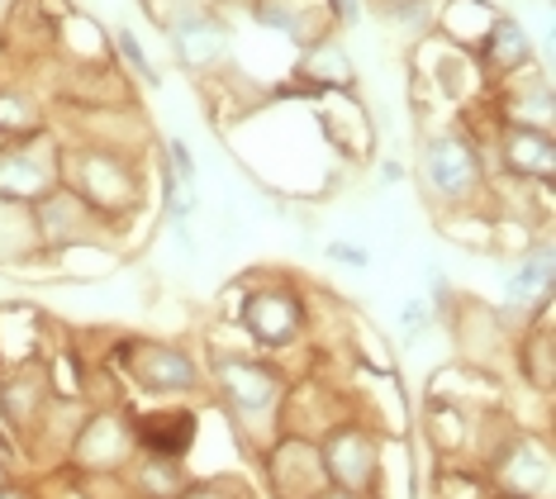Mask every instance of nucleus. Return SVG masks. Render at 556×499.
<instances>
[{"label":"nucleus","mask_w":556,"mask_h":499,"mask_svg":"<svg viewBox=\"0 0 556 499\" xmlns=\"http://www.w3.org/2000/svg\"><path fill=\"white\" fill-rule=\"evenodd\" d=\"M15 124H34L29 110L20 105V96H0V129H15Z\"/></svg>","instance_id":"obj_15"},{"label":"nucleus","mask_w":556,"mask_h":499,"mask_svg":"<svg viewBox=\"0 0 556 499\" xmlns=\"http://www.w3.org/2000/svg\"><path fill=\"white\" fill-rule=\"evenodd\" d=\"M129 362H134V376L143 381L148 390H186L195 386V366L186 362L176 348H162V342H138L129 348Z\"/></svg>","instance_id":"obj_6"},{"label":"nucleus","mask_w":556,"mask_h":499,"mask_svg":"<svg viewBox=\"0 0 556 499\" xmlns=\"http://www.w3.org/2000/svg\"><path fill=\"white\" fill-rule=\"evenodd\" d=\"M500 485L509 495H518V499H547V490H552V462H547V452H542L533 438L514 442V452L500 462Z\"/></svg>","instance_id":"obj_5"},{"label":"nucleus","mask_w":556,"mask_h":499,"mask_svg":"<svg viewBox=\"0 0 556 499\" xmlns=\"http://www.w3.org/2000/svg\"><path fill=\"white\" fill-rule=\"evenodd\" d=\"M191 433H195V419L176 409V414H148L138 438H143L148 457H172L176 462V457L191 452Z\"/></svg>","instance_id":"obj_8"},{"label":"nucleus","mask_w":556,"mask_h":499,"mask_svg":"<svg viewBox=\"0 0 556 499\" xmlns=\"http://www.w3.org/2000/svg\"><path fill=\"white\" fill-rule=\"evenodd\" d=\"M219 386H224V400L233 404L238 419H262V414L276 409V400H281V381H276V371L262 366V362H243V357H224Z\"/></svg>","instance_id":"obj_1"},{"label":"nucleus","mask_w":556,"mask_h":499,"mask_svg":"<svg viewBox=\"0 0 556 499\" xmlns=\"http://www.w3.org/2000/svg\"><path fill=\"white\" fill-rule=\"evenodd\" d=\"M0 190H15V196H39L48 190V172L34 162V152H5L0 158Z\"/></svg>","instance_id":"obj_11"},{"label":"nucleus","mask_w":556,"mask_h":499,"mask_svg":"<svg viewBox=\"0 0 556 499\" xmlns=\"http://www.w3.org/2000/svg\"><path fill=\"white\" fill-rule=\"evenodd\" d=\"M300 304L286 296V290H257V296L248 300L243 310V324L257 342H267V348H281V342H290L300 333Z\"/></svg>","instance_id":"obj_3"},{"label":"nucleus","mask_w":556,"mask_h":499,"mask_svg":"<svg viewBox=\"0 0 556 499\" xmlns=\"http://www.w3.org/2000/svg\"><path fill=\"white\" fill-rule=\"evenodd\" d=\"M509 166L523 176H538V182H552L556 172V148L542 129H514L509 134Z\"/></svg>","instance_id":"obj_9"},{"label":"nucleus","mask_w":556,"mask_h":499,"mask_svg":"<svg viewBox=\"0 0 556 499\" xmlns=\"http://www.w3.org/2000/svg\"><path fill=\"white\" fill-rule=\"evenodd\" d=\"M0 485H5V466H0Z\"/></svg>","instance_id":"obj_21"},{"label":"nucleus","mask_w":556,"mask_h":499,"mask_svg":"<svg viewBox=\"0 0 556 499\" xmlns=\"http://www.w3.org/2000/svg\"><path fill=\"white\" fill-rule=\"evenodd\" d=\"M547 290H552V252L538 248V252H528V262L509 276V296L504 300H509V310H533L538 300H547Z\"/></svg>","instance_id":"obj_10"},{"label":"nucleus","mask_w":556,"mask_h":499,"mask_svg":"<svg viewBox=\"0 0 556 499\" xmlns=\"http://www.w3.org/2000/svg\"><path fill=\"white\" fill-rule=\"evenodd\" d=\"M328 499H352V495H328Z\"/></svg>","instance_id":"obj_20"},{"label":"nucleus","mask_w":556,"mask_h":499,"mask_svg":"<svg viewBox=\"0 0 556 499\" xmlns=\"http://www.w3.org/2000/svg\"><path fill=\"white\" fill-rule=\"evenodd\" d=\"M333 258H343V262H352V266H362V262H366L357 248H348V242H333Z\"/></svg>","instance_id":"obj_16"},{"label":"nucleus","mask_w":556,"mask_h":499,"mask_svg":"<svg viewBox=\"0 0 556 499\" xmlns=\"http://www.w3.org/2000/svg\"><path fill=\"white\" fill-rule=\"evenodd\" d=\"M172 38H176V53L191 62V67H214V62L229 53V38H224V29L210 15H181L172 24Z\"/></svg>","instance_id":"obj_7"},{"label":"nucleus","mask_w":556,"mask_h":499,"mask_svg":"<svg viewBox=\"0 0 556 499\" xmlns=\"http://www.w3.org/2000/svg\"><path fill=\"white\" fill-rule=\"evenodd\" d=\"M404 324H409V333L424 324V304H404Z\"/></svg>","instance_id":"obj_18"},{"label":"nucleus","mask_w":556,"mask_h":499,"mask_svg":"<svg viewBox=\"0 0 556 499\" xmlns=\"http://www.w3.org/2000/svg\"><path fill=\"white\" fill-rule=\"evenodd\" d=\"M485 53H490V62H500V67H518V62H528V34L518 29L514 20H500V24H490Z\"/></svg>","instance_id":"obj_12"},{"label":"nucleus","mask_w":556,"mask_h":499,"mask_svg":"<svg viewBox=\"0 0 556 499\" xmlns=\"http://www.w3.org/2000/svg\"><path fill=\"white\" fill-rule=\"evenodd\" d=\"M305 72L314 76V82H348L352 67H348V53L338 43H324V48H314L309 62H305Z\"/></svg>","instance_id":"obj_14"},{"label":"nucleus","mask_w":556,"mask_h":499,"mask_svg":"<svg viewBox=\"0 0 556 499\" xmlns=\"http://www.w3.org/2000/svg\"><path fill=\"white\" fill-rule=\"evenodd\" d=\"M333 10L343 15V24H357V0H333Z\"/></svg>","instance_id":"obj_17"},{"label":"nucleus","mask_w":556,"mask_h":499,"mask_svg":"<svg viewBox=\"0 0 556 499\" xmlns=\"http://www.w3.org/2000/svg\"><path fill=\"white\" fill-rule=\"evenodd\" d=\"M0 499H24L20 490H10V485H0Z\"/></svg>","instance_id":"obj_19"},{"label":"nucleus","mask_w":556,"mask_h":499,"mask_svg":"<svg viewBox=\"0 0 556 499\" xmlns=\"http://www.w3.org/2000/svg\"><path fill=\"white\" fill-rule=\"evenodd\" d=\"M428 186L438 190L442 200H462V196H471L476 182H480V166H476V152L462 144L457 134H442L428 144Z\"/></svg>","instance_id":"obj_2"},{"label":"nucleus","mask_w":556,"mask_h":499,"mask_svg":"<svg viewBox=\"0 0 556 499\" xmlns=\"http://www.w3.org/2000/svg\"><path fill=\"white\" fill-rule=\"evenodd\" d=\"M328 471L343 485V495H357L376 481V442L357 428H343L328 438Z\"/></svg>","instance_id":"obj_4"},{"label":"nucleus","mask_w":556,"mask_h":499,"mask_svg":"<svg viewBox=\"0 0 556 499\" xmlns=\"http://www.w3.org/2000/svg\"><path fill=\"white\" fill-rule=\"evenodd\" d=\"M138 476H143V490H148V495H157V499H181V495H186L181 466H176L172 457H148Z\"/></svg>","instance_id":"obj_13"}]
</instances>
